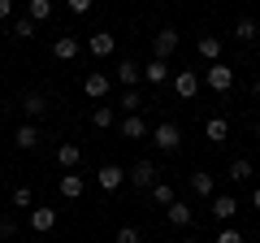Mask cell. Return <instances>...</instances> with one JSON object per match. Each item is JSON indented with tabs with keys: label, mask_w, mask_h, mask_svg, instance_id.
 <instances>
[{
	"label": "cell",
	"mask_w": 260,
	"mask_h": 243,
	"mask_svg": "<svg viewBox=\"0 0 260 243\" xmlns=\"http://www.w3.org/2000/svg\"><path fill=\"white\" fill-rule=\"evenodd\" d=\"M121 183H126V169H121L117 161H109V165H100V169H95V187H100V191H109V196L121 187Z\"/></svg>",
	"instance_id": "obj_6"
},
{
	"label": "cell",
	"mask_w": 260,
	"mask_h": 243,
	"mask_svg": "<svg viewBox=\"0 0 260 243\" xmlns=\"http://www.w3.org/2000/svg\"><path fill=\"white\" fill-rule=\"evenodd\" d=\"M109 87H113V78L104 74V70H91V74L83 78V92L91 96V100H104V96H109Z\"/></svg>",
	"instance_id": "obj_9"
},
{
	"label": "cell",
	"mask_w": 260,
	"mask_h": 243,
	"mask_svg": "<svg viewBox=\"0 0 260 243\" xmlns=\"http://www.w3.org/2000/svg\"><path fill=\"white\" fill-rule=\"evenodd\" d=\"M195 48H200V56H204L208 66H213V61H221V52H225V39H221V35H200V44H195Z\"/></svg>",
	"instance_id": "obj_15"
},
{
	"label": "cell",
	"mask_w": 260,
	"mask_h": 243,
	"mask_svg": "<svg viewBox=\"0 0 260 243\" xmlns=\"http://www.w3.org/2000/svg\"><path fill=\"white\" fill-rule=\"evenodd\" d=\"M143 78H148L152 87H165L169 78H174V70H169V61H156V56H152V61H148V70H143Z\"/></svg>",
	"instance_id": "obj_17"
},
{
	"label": "cell",
	"mask_w": 260,
	"mask_h": 243,
	"mask_svg": "<svg viewBox=\"0 0 260 243\" xmlns=\"http://www.w3.org/2000/svg\"><path fill=\"white\" fill-rule=\"evenodd\" d=\"M208 208H213V217H217V222H230V217L239 213V200L221 191V196H213V204H208Z\"/></svg>",
	"instance_id": "obj_18"
},
{
	"label": "cell",
	"mask_w": 260,
	"mask_h": 243,
	"mask_svg": "<svg viewBox=\"0 0 260 243\" xmlns=\"http://www.w3.org/2000/svg\"><path fill=\"white\" fill-rule=\"evenodd\" d=\"M256 96H260V78H256Z\"/></svg>",
	"instance_id": "obj_40"
},
{
	"label": "cell",
	"mask_w": 260,
	"mask_h": 243,
	"mask_svg": "<svg viewBox=\"0 0 260 243\" xmlns=\"http://www.w3.org/2000/svg\"><path fill=\"white\" fill-rule=\"evenodd\" d=\"M9 31H13V39H35V22H30V18H18Z\"/></svg>",
	"instance_id": "obj_30"
},
{
	"label": "cell",
	"mask_w": 260,
	"mask_h": 243,
	"mask_svg": "<svg viewBox=\"0 0 260 243\" xmlns=\"http://www.w3.org/2000/svg\"><path fill=\"white\" fill-rule=\"evenodd\" d=\"M0 169H5V165H0Z\"/></svg>",
	"instance_id": "obj_41"
},
{
	"label": "cell",
	"mask_w": 260,
	"mask_h": 243,
	"mask_svg": "<svg viewBox=\"0 0 260 243\" xmlns=\"http://www.w3.org/2000/svg\"><path fill=\"white\" fill-rule=\"evenodd\" d=\"M113 243H143V230L139 226H121V230L113 234Z\"/></svg>",
	"instance_id": "obj_29"
},
{
	"label": "cell",
	"mask_w": 260,
	"mask_h": 243,
	"mask_svg": "<svg viewBox=\"0 0 260 243\" xmlns=\"http://www.w3.org/2000/svg\"><path fill=\"white\" fill-rule=\"evenodd\" d=\"M13 18V0H0V22H9Z\"/></svg>",
	"instance_id": "obj_35"
},
{
	"label": "cell",
	"mask_w": 260,
	"mask_h": 243,
	"mask_svg": "<svg viewBox=\"0 0 260 243\" xmlns=\"http://www.w3.org/2000/svg\"><path fill=\"white\" fill-rule=\"evenodd\" d=\"M91 5H95V0H65V9L74 13V18H83V13H91Z\"/></svg>",
	"instance_id": "obj_34"
},
{
	"label": "cell",
	"mask_w": 260,
	"mask_h": 243,
	"mask_svg": "<svg viewBox=\"0 0 260 243\" xmlns=\"http://www.w3.org/2000/svg\"><path fill=\"white\" fill-rule=\"evenodd\" d=\"M178 44H182L178 26H160L156 35H152V56H156V61H169V56L178 52Z\"/></svg>",
	"instance_id": "obj_2"
},
{
	"label": "cell",
	"mask_w": 260,
	"mask_h": 243,
	"mask_svg": "<svg viewBox=\"0 0 260 243\" xmlns=\"http://www.w3.org/2000/svg\"><path fill=\"white\" fill-rule=\"evenodd\" d=\"M152 143H156L160 152H178L182 148V131H178L174 122H156V126H152V135H148Z\"/></svg>",
	"instance_id": "obj_3"
},
{
	"label": "cell",
	"mask_w": 260,
	"mask_h": 243,
	"mask_svg": "<svg viewBox=\"0 0 260 243\" xmlns=\"http://www.w3.org/2000/svg\"><path fill=\"white\" fill-rule=\"evenodd\" d=\"M91 126H95V131H109V126H113V104H95V109H91Z\"/></svg>",
	"instance_id": "obj_27"
},
{
	"label": "cell",
	"mask_w": 260,
	"mask_h": 243,
	"mask_svg": "<svg viewBox=\"0 0 260 243\" xmlns=\"http://www.w3.org/2000/svg\"><path fill=\"white\" fill-rule=\"evenodd\" d=\"M117 131H121V139H148V122H143L139 113H130V117L117 126Z\"/></svg>",
	"instance_id": "obj_20"
},
{
	"label": "cell",
	"mask_w": 260,
	"mask_h": 243,
	"mask_svg": "<svg viewBox=\"0 0 260 243\" xmlns=\"http://www.w3.org/2000/svg\"><path fill=\"white\" fill-rule=\"evenodd\" d=\"M52 9H56L52 0H26V18L35 22V26H39V22H48V18H52Z\"/></svg>",
	"instance_id": "obj_24"
},
{
	"label": "cell",
	"mask_w": 260,
	"mask_h": 243,
	"mask_svg": "<svg viewBox=\"0 0 260 243\" xmlns=\"http://www.w3.org/2000/svg\"><path fill=\"white\" fill-rule=\"evenodd\" d=\"M204 139H208V143H225V139H230V117H221V113L208 117V122H204Z\"/></svg>",
	"instance_id": "obj_14"
},
{
	"label": "cell",
	"mask_w": 260,
	"mask_h": 243,
	"mask_svg": "<svg viewBox=\"0 0 260 243\" xmlns=\"http://www.w3.org/2000/svg\"><path fill=\"white\" fill-rule=\"evenodd\" d=\"M200 87H208V92H217V96L234 92V70L225 66V61H213V66L200 74Z\"/></svg>",
	"instance_id": "obj_1"
},
{
	"label": "cell",
	"mask_w": 260,
	"mask_h": 243,
	"mask_svg": "<svg viewBox=\"0 0 260 243\" xmlns=\"http://www.w3.org/2000/svg\"><path fill=\"white\" fill-rule=\"evenodd\" d=\"M256 135H260V113H256Z\"/></svg>",
	"instance_id": "obj_38"
},
{
	"label": "cell",
	"mask_w": 260,
	"mask_h": 243,
	"mask_svg": "<svg viewBox=\"0 0 260 243\" xmlns=\"http://www.w3.org/2000/svg\"><path fill=\"white\" fill-rule=\"evenodd\" d=\"M52 56H56V61H74V56H78V39L74 35H56Z\"/></svg>",
	"instance_id": "obj_22"
},
{
	"label": "cell",
	"mask_w": 260,
	"mask_h": 243,
	"mask_svg": "<svg viewBox=\"0 0 260 243\" xmlns=\"http://www.w3.org/2000/svg\"><path fill=\"white\" fill-rule=\"evenodd\" d=\"M9 204H13V208H26V213H30V204H35V196H30V187H18V191L9 196Z\"/></svg>",
	"instance_id": "obj_31"
},
{
	"label": "cell",
	"mask_w": 260,
	"mask_h": 243,
	"mask_svg": "<svg viewBox=\"0 0 260 243\" xmlns=\"http://www.w3.org/2000/svg\"><path fill=\"white\" fill-rule=\"evenodd\" d=\"M217 243H247V239H243V230H234V226H221V230H217Z\"/></svg>",
	"instance_id": "obj_33"
},
{
	"label": "cell",
	"mask_w": 260,
	"mask_h": 243,
	"mask_svg": "<svg viewBox=\"0 0 260 243\" xmlns=\"http://www.w3.org/2000/svg\"><path fill=\"white\" fill-rule=\"evenodd\" d=\"M191 217H195L191 204H182V200H174V204L165 208V222H169V226H191Z\"/></svg>",
	"instance_id": "obj_23"
},
{
	"label": "cell",
	"mask_w": 260,
	"mask_h": 243,
	"mask_svg": "<svg viewBox=\"0 0 260 243\" xmlns=\"http://www.w3.org/2000/svg\"><path fill=\"white\" fill-rule=\"evenodd\" d=\"M113 74H117L121 87H139V83H143V66H139V61H117Z\"/></svg>",
	"instance_id": "obj_13"
},
{
	"label": "cell",
	"mask_w": 260,
	"mask_h": 243,
	"mask_svg": "<svg viewBox=\"0 0 260 243\" xmlns=\"http://www.w3.org/2000/svg\"><path fill=\"white\" fill-rule=\"evenodd\" d=\"M169 87H174L178 100H195V96H200V70H178V74L169 78Z\"/></svg>",
	"instance_id": "obj_5"
},
{
	"label": "cell",
	"mask_w": 260,
	"mask_h": 243,
	"mask_svg": "<svg viewBox=\"0 0 260 243\" xmlns=\"http://www.w3.org/2000/svg\"><path fill=\"white\" fill-rule=\"evenodd\" d=\"M251 208L260 213V187H251Z\"/></svg>",
	"instance_id": "obj_36"
},
{
	"label": "cell",
	"mask_w": 260,
	"mask_h": 243,
	"mask_svg": "<svg viewBox=\"0 0 260 243\" xmlns=\"http://www.w3.org/2000/svg\"><path fill=\"white\" fill-rule=\"evenodd\" d=\"M234 39H239V44H256L260 39V22L256 18H239L234 22Z\"/></svg>",
	"instance_id": "obj_21"
},
{
	"label": "cell",
	"mask_w": 260,
	"mask_h": 243,
	"mask_svg": "<svg viewBox=\"0 0 260 243\" xmlns=\"http://www.w3.org/2000/svg\"><path fill=\"white\" fill-rule=\"evenodd\" d=\"M0 239H5V243L18 239V217H0Z\"/></svg>",
	"instance_id": "obj_32"
},
{
	"label": "cell",
	"mask_w": 260,
	"mask_h": 243,
	"mask_svg": "<svg viewBox=\"0 0 260 243\" xmlns=\"http://www.w3.org/2000/svg\"><path fill=\"white\" fill-rule=\"evenodd\" d=\"M117 109L126 113V117H130V113H139V109H143V92H139V87H126L121 100H117Z\"/></svg>",
	"instance_id": "obj_25"
},
{
	"label": "cell",
	"mask_w": 260,
	"mask_h": 243,
	"mask_svg": "<svg viewBox=\"0 0 260 243\" xmlns=\"http://www.w3.org/2000/svg\"><path fill=\"white\" fill-rule=\"evenodd\" d=\"M113 48H117V35H113V31H91V39H87V52L91 56H113Z\"/></svg>",
	"instance_id": "obj_8"
},
{
	"label": "cell",
	"mask_w": 260,
	"mask_h": 243,
	"mask_svg": "<svg viewBox=\"0 0 260 243\" xmlns=\"http://www.w3.org/2000/svg\"><path fill=\"white\" fill-rule=\"evenodd\" d=\"M26 222H30V230H35V234H48V230H56V208H30V213H26Z\"/></svg>",
	"instance_id": "obj_10"
},
{
	"label": "cell",
	"mask_w": 260,
	"mask_h": 243,
	"mask_svg": "<svg viewBox=\"0 0 260 243\" xmlns=\"http://www.w3.org/2000/svg\"><path fill=\"white\" fill-rule=\"evenodd\" d=\"M191 191H195V196H204V200H213V196H217L213 169H195V174H191Z\"/></svg>",
	"instance_id": "obj_12"
},
{
	"label": "cell",
	"mask_w": 260,
	"mask_h": 243,
	"mask_svg": "<svg viewBox=\"0 0 260 243\" xmlns=\"http://www.w3.org/2000/svg\"><path fill=\"white\" fill-rule=\"evenodd\" d=\"M56 165L61 169H78L83 165V148H78V143H61V148H56Z\"/></svg>",
	"instance_id": "obj_19"
},
{
	"label": "cell",
	"mask_w": 260,
	"mask_h": 243,
	"mask_svg": "<svg viewBox=\"0 0 260 243\" xmlns=\"http://www.w3.org/2000/svg\"><path fill=\"white\" fill-rule=\"evenodd\" d=\"M148 196H152V204H160V208H169V204H174V200H178V196H174V187H169V183H156V187H152Z\"/></svg>",
	"instance_id": "obj_28"
},
{
	"label": "cell",
	"mask_w": 260,
	"mask_h": 243,
	"mask_svg": "<svg viewBox=\"0 0 260 243\" xmlns=\"http://www.w3.org/2000/svg\"><path fill=\"white\" fill-rule=\"evenodd\" d=\"M13 243H30V239H22V234H18V239H13Z\"/></svg>",
	"instance_id": "obj_37"
},
{
	"label": "cell",
	"mask_w": 260,
	"mask_h": 243,
	"mask_svg": "<svg viewBox=\"0 0 260 243\" xmlns=\"http://www.w3.org/2000/svg\"><path fill=\"white\" fill-rule=\"evenodd\" d=\"M156 174H160V169L152 165V161H135V165L126 169V183H130V187H139V191H152V187H156Z\"/></svg>",
	"instance_id": "obj_4"
},
{
	"label": "cell",
	"mask_w": 260,
	"mask_h": 243,
	"mask_svg": "<svg viewBox=\"0 0 260 243\" xmlns=\"http://www.w3.org/2000/svg\"><path fill=\"white\" fill-rule=\"evenodd\" d=\"M225 178H230V183H251V161L247 157H234L230 169H225Z\"/></svg>",
	"instance_id": "obj_26"
},
{
	"label": "cell",
	"mask_w": 260,
	"mask_h": 243,
	"mask_svg": "<svg viewBox=\"0 0 260 243\" xmlns=\"http://www.w3.org/2000/svg\"><path fill=\"white\" fill-rule=\"evenodd\" d=\"M56 191H61L65 200H83V191H87V178L78 174V169H65V174H61V183H56Z\"/></svg>",
	"instance_id": "obj_7"
},
{
	"label": "cell",
	"mask_w": 260,
	"mask_h": 243,
	"mask_svg": "<svg viewBox=\"0 0 260 243\" xmlns=\"http://www.w3.org/2000/svg\"><path fill=\"white\" fill-rule=\"evenodd\" d=\"M13 143H18L22 152H30V148H39V122H22L18 131H13Z\"/></svg>",
	"instance_id": "obj_16"
},
{
	"label": "cell",
	"mask_w": 260,
	"mask_h": 243,
	"mask_svg": "<svg viewBox=\"0 0 260 243\" xmlns=\"http://www.w3.org/2000/svg\"><path fill=\"white\" fill-rule=\"evenodd\" d=\"M182 243H200V239H182Z\"/></svg>",
	"instance_id": "obj_39"
},
{
	"label": "cell",
	"mask_w": 260,
	"mask_h": 243,
	"mask_svg": "<svg viewBox=\"0 0 260 243\" xmlns=\"http://www.w3.org/2000/svg\"><path fill=\"white\" fill-rule=\"evenodd\" d=\"M22 113H26V122H39L48 113V96L44 92H26L22 96Z\"/></svg>",
	"instance_id": "obj_11"
}]
</instances>
